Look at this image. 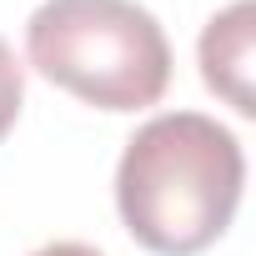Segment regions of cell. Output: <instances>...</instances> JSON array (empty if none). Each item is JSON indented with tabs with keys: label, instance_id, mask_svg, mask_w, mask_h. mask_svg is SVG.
I'll list each match as a JSON object with an SVG mask.
<instances>
[{
	"label": "cell",
	"instance_id": "5",
	"mask_svg": "<svg viewBox=\"0 0 256 256\" xmlns=\"http://www.w3.org/2000/svg\"><path fill=\"white\" fill-rule=\"evenodd\" d=\"M36 256H100V251L86 246V241H50V246H40Z\"/></svg>",
	"mask_w": 256,
	"mask_h": 256
},
{
	"label": "cell",
	"instance_id": "1",
	"mask_svg": "<svg viewBox=\"0 0 256 256\" xmlns=\"http://www.w3.org/2000/svg\"><path fill=\"white\" fill-rule=\"evenodd\" d=\"M241 181L246 156L221 120L201 110H161L120 151L116 206L146 251L196 256L231 226Z\"/></svg>",
	"mask_w": 256,
	"mask_h": 256
},
{
	"label": "cell",
	"instance_id": "4",
	"mask_svg": "<svg viewBox=\"0 0 256 256\" xmlns=\"http://www.w3.org/2000/svg\"><path fill=\"white\" fill-rule=\"evenodd\" d=\"M20 100H26V70L16 60V50L0 40V141H6V131L16 126L20 116Z\"/></svg>",
	"mask_w": 256,
	"mask_h": 256
},
{
	"label": "cell",
	"instance_id": "2",
	"mask_svg": "<svg viewBox=\"0 0 256 256\" xmlns=\"http://www.w3.org/2000/svg\"><path fill=\"white\" fill-rule=\"evenodd\" d=\"M26 56L100 110H146L171 86V40L136 0H46L26 26Z\"/></svg>",
	"mask_w": 256,
	"mask_h": 256
},
{
	"label": "cell",
	"instance_id": "3",
	"mask_svg": "<svg viewBox=\"0 0 256 256\" xmlns=\"http://www.w3.org/2000/svg\"><path fill=\"white\" fill-rule=\"evenodd\" d=\"M251 20H256L251 0H236L221 16H211L201 30V76L241 116H256V100H251Z\"/></svg>",
	"mask_w": 256,
	"mask_h": 256
}]
</instances>
